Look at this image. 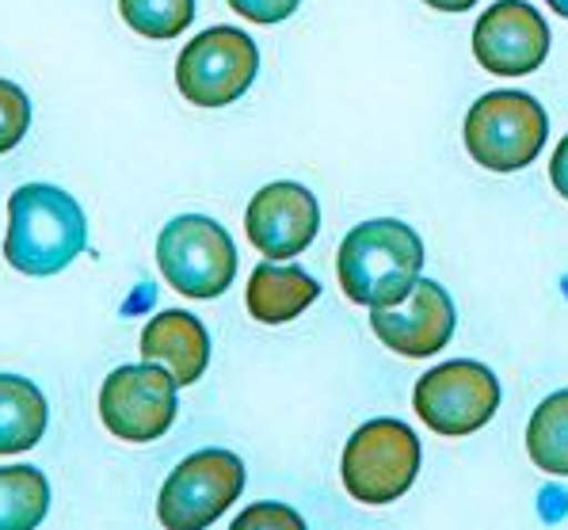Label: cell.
Segmentation results:
<instances>
[{
    "instance_id": "6da1fadb",
    "label": "cell",
    "mask_w": 568,
    "mask_h": 530,
    "mask_svg": "<svg viewBox=\"0 0 568 530\" xmlns=\"http://www.w3.org/2000/svg\"><path fill=\"white\" fill-rule=\"evenodd\" d=\"M419 272H424V241L413 225L397 218L363 222L339 241L336 279L355 306H400L413 294Z\"/></svg>"
},
{
    "instance_id": "7a4b0ae2",
    "label": "cell",
    "mask_w": 568,
    "mask_h": 530,
    "mask_svg": "<svg viewBox=\"0 0 568 530\" xmlns=\"http://www.w3.org/2000/svg\"><path fill=\"white\" fill-rule=\"evenodd\" d=\"M89 245V218L69 191L54 184H23L8 198L4 256L16 272L47 279L73 264Z\"/></svg>"
},
{
    "instance_id": "3957f363",
    "label": "cell",
    "mask_w": 568,
    "mask_h": 530,
    "mask_svg": "<svg viewBox=\"0 0 568 530\" xmlns=\"http://www.w3.org/2000/svg\"><path fill=\"white\" fill-rule=\"evenodd\" d=\"M469 156L488 172H519L541 153L549 137L546 108L527 92H488L469 108L462 126Z\"/></svg>"
},
{
    "instance_id": "277c9868",
    "label": "cell",
    "mask_w": 568,
    "mask_h": 530,
    "mask_svg": "<svg viewBox=\"0 0 568 530\" xmlns=\"http://www.w3.org/2000/svg\"><path fill=\"white\" fill-rule=\"evenodd\" d=\"M419 473V439L408 424L378 416V420L363 424L344 447V462L339 477L352 500L359 503H393L413 489Z\"/></svg>"
},
{
    "instance_id": "5b68a950",
    "label": "cell",
    "mask_w": 568,
    "mask_h": 530,
    "mask_svg": "<svg viewBox=\"0 0 568 530\" xmlns=\"http://www.w3.org/2000/svg\"><path fill=\"white\" fill-rule=\"evenodd\" d=\"M156 267L172 291L187 298H217L237 275L233 237L206 214H180L156 237Z\"/></svg>"
},
{
    "instance_id": "8992f818",
    "label": "cell",
    "mask_w": 568,
    "mask_h": 530,
    "mask_svg": "<svg viewBox=\"0 0 568 530\" xmlns=\"http://www.w3.org/2000/svg\"><path fill=\"white\" fill-rule=\"evenodd\" d=\"M260 73L256 39L241 28H210L180 50L176 89L195 108H225L252 89Z\"/></svg>"
},
{
    "instance_id": "52a82bcc",
    "label": "cell",
    "mask_w": 568,
    "mask_h": 530,
    "mask_svg": "<svg viewBox=\"0 0 568 530\" xmlns=\"http://www.w3.org/2000/svg\"><path fill=\"white\" fill-rule=\"evenodd\" d=\"M413 408L435 436H474L500 408V381L477 359L443 363L416 381Z\"/></svg>"
},
{
    "instance_id": "ba28073f",
    "label": "cell",
    "mask_w": 568,
    "mask_h": 530,
    "mask_svg": "<svg viewBox=\"0 0 568 530\" xmlns=\"http://www.w3.org/2000/svg\"><path fill=\"white\" fill-rule=\"evenodd\" d=\"M244 492V462L233 450H195L172 469L156 500V519L169 530H203L230 511Z\"/></svg>"
},
{
    "instance_id": "9c48e42d",
    "label": "cell",
    "mask_w": 568,
    "mask_h": 530,
    "mask_svg": "<svg viewBox=\"0 0 568 530\" xmlns=\"http://www.w3.org/2000/svg\"><path fill=\"white\" fill-rule=\"evenodd\" d=\"M176 389L169 367L161 363H138V367L111 370L100 389L103 428L126 442H153L176 420Z\"/></svg>"
},
{
    "instance_id": "30bf717a",
    "label": "cell",
    "mask_w": 568,
    "mask_h": 530,
    "mask_svg": "<svg viewBox=\"0 0 568 530\" xmlns=\"http://www.w3.org/2000/svg\"><path fill=\"white\" fill-rule=\"evenodd\" d=\"M474 54L496 77H527L549 58V23L527 0H496L474 28Z\"/></svg>"
},
{
    "instance_id": "8fae6325",
    "label": "cell",
    "mask_w": 568,
    "mask_h": 530,
    "mask_svg": "<svg viewBox=\"0 0 568 530\" xmlns=\"http://www.w3.org/2000/svg\"><path fill=\"white\" fill-rule=\"evenodd\" d=\"M321 230V206L310 187L278 180L252 195L244 211V233L267 259L302 256Z\"/></svg>"
},
{
    "instance_id": "7c38bea8",
    "label": "cell",
    "mask_w": 568,
    "mask_h": 530,
    "mask_svg": "<svg viewBox=\"0 0 568 530\" xmlns=\"http://www.w3.org/2000/svg\"><path fill=\"white\" fill-rule=\"evenodd\" d=\"M458 313H454L450 294L435 279H416L413 294L400 306L371 309V328L389 351L408 355V359H427L443 351L454 336Z\"/></svg>"
},
{
    "instance_id": "4fadbf2b",
    "label": "cell",
    "mask_w": 568,
    "mask_h": 530,
    "mask_svg": "<svg viewBox=\"0 0 568 530\" xmlns=\"http://www.w3.org/2000/svg\"><path fill=\"white\" fill-rule=\"evenodd\" d=\"M142 359L172 370L180 386H195L210 363V336L187 309H164L142 328Z\"/></svg>"
},
{
    "instance_id": "5bb4252c",
    "label": "cell",
    "mask_w": 568,
    "mask_h": 530,
    "mask_svg": "<svg viewBox=\"0 0 568 530\" xmlns=\"http://www.w3.org/2000/svg\"><path fill=\"white\" fill-rule=\"evenodd\" d=\"M321 298V283L310 272L294 264H278L267 259L248 275V291H244V306L260 325H286V320L302 317L313 302Z\"/></svg>"
},
{
    "instance_id": "9a60e30c",
    "label": "cell",
    "mask_w": 568,
    "mask_h": 530,
    "mask_svg": "<svg viewBox=\"0 0 568 530\" xmlns=\"http://www.w3.org/2000/svg\"><path fill=\"white\" fill-rule=\"evenodd\" d=\"M50 420L47 397L20 375H0V455H20L42 439Z\"/></svg>"
},
{
    "instance_id": "2e32d148",
    "label": "cell",
    "mask_w": 568,
    "mask_h": 530,
    "mask_svg": "<svg viewBox=\"0 0 568 530\" xmlns=\"http://www.w3.org/2000/svg\"><path fill=\"white\" fill-rule=\"evenodd\" d=\"M50 481L34 466H0V530H31L47 519Z\"/></svg>"
},
{
    "instance_id": "e0dca14e",
    "label": "cell",
    "mask_w": 568,
    "mask_h": 530,
    "mask_svg": "<svg viewBox=\"0 0 568 530\" xmlns=\"http://www.w3.org/2000/svg\"><path fill=\"white\" fill-rule=\"evenodd\" d=\"M527 455L541 473L568 477V389H557L535 408L527 428Z\"/></svg>"
},
{
    "instance_id": "ac0fdd59",
    "label": "cell",
    "mask_w": 568,
    "mask_h": 530,
    "mask_svg": "<svg viewBox=\"0 0 568 530\" xmlns=\"http://www.w3.org/2000/svg\"><path fill=\"white\" fill-rule=\"evenodd\" d=\"M119 12L130 31L142 39H176L195 20V0H119Z\"/></svg>"
},
{
    "instance_id": "d6986e66",
    "label": "cell",
    "mask_w": 568,
    "mask_h": 530,
    "mask_svg": "<svg viewBox=\"0 0 568 530\" xmlns=\"http://www.w3.org/2000/svg\"><path fill=\"white\" fill-rule=\"evenodd\" d=\"M31 126V100L20 84L0 81V153L16 150Z\"/></svg>"
},
{
    "instance_id": "ffe728a7",
    "label": "cell",
    "mask_w": 568,
    "mask_h": 530,
    "mask_svg": "<svg viewBox=\"0 0 568 530\" xmlns=\"http://www.w3.org/2000/svg\"><path fill=\"white\" fill-rule=\"evenodd\" d=\"M302 0H230V8L252 23H283L298 12Z\"/></svg>"
},
{
    "instance_id": "44dd1931",
    "label": "cell",
    "mask_w": 568,
    "mask_h": 530,
    "mask_svg": "<svg viewBox=\"0 0 568 530\" xmlns=\"http://www.w3.org/2000/svg\"><path fill=\"white\" fill-rule=\"evenodd\" d=\"M264 523H283V527H302V516L291 508H278V503H256V508H248L244 516L237 519V530H252V527H264Z\"/></svg>"
},
{
    "instance_id": "7402d4cb",
    "label": "cell",
    "mask_w": 568,
    "mask_h": 530,
    "mask_svg": "<svg viewBox=\"0 0 568 530\" xmlns=\"http://www.w3.org/2000/svg\"><path fill=\"white\" fill-rule=\"evenodd\" d=\"M549 184H554L557 195L568 198V134L557 142L554 161H549Z\"/></svg>"
},
{
    "instance_id": "603a6c76",
    "label": "cell",
    "mask_w": 568,
    "mask_h": 530,
    "mask_svg": "<svg viewBox=\"0 0 568 530\" xmlns=\"http://www.w3.org/2000/svg\"><path fill=\"white\" fill-rule=\"evenodd\" d=\"M424 4L435 8V12H469L477 0H424Z\"/></svg>"
},
{
    "instance_id": "cb8c5ba5",
    "label": "cell",
    "mask_w": 568,
    "mask_h": 530,
    "mask_svg": "<svg viewBox=\"0 0 568 530\" xmlns=\"http://www.w3.org/2000/svg\"><path fill=\"white\" fill-rule=\"evenodd\" d=\"M546 4L554 8L557 16H565V20H568V0H546Z\"/></svg>"
}]
</instances>
